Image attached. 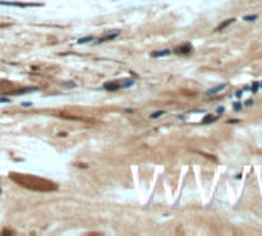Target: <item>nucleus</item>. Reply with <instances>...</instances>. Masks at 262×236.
I'll use <instances>...</instances> for the list:
<instances>
[{
    "label": "nucleus",
    "mask_w": 262,
    "mask_h": 236,
    "mask_svg": "<svg viewBox=\"0 0 262 236\" xmlns=\"http://www.w3.org/2000/svg\"><path fill=\"white\" fill-rule=\"evenodd\" d=\"M123 86V83H120V81H112V83H106L104 84V89H107V90H116V89H120Z\"/></svg>",
    "instance_id": "obj_1"
},
{
    "label": "nucleus",
    "mask_w": 262,
    "mask_h": 236,
    "mask_svg": "<svg viewBox=\"0 0 262 236\" xmlns=\"http://www.w3.org/2000/svg\"><path fill=\"white\" fill-rule=\"evenodd\" d=\"M176 52H179V54H189V52H192V46L190 45H186V46L176 48Z\"/></svg>",
    "instance_id": "obj_2"
},
{
    "label": "nucleus",
    "mask_w": 262,
    "mask_h": 236,
    "mask_svg": "<svg viewBox=\"0 0 262 236\" xmlns=\"http://www.w3.org/2000/svg\"><path fill=\"white\" fill-rule=\"evenodd\" d=\"M233 22H234L233 19H230V20H225V22H222V23H221V25L218 26V31H221V29H224V28H227V26H230V25H231Z\"/></svg>",
    "instance_id": "obj_3"
},
{
    "label": "nucleus",
    "mask_w": 262,
    "mask_h": 236,
    "mask_svg": "<svg viewBox=\"0 0 262 236\" xmlns=\"http://www.w3.org/2000/svg\"><path fill=\"white\" fill-rule=\"evenodd\" d=\"M169 54H170V51H167V49H166V51H160V52H153L152 55H153V57H163V55H169Z\"/></svg>",
    "instance_id": "obj_4"
},
{
    "label": "nucleus",
    "mask_w": 262,
    "mask_h": 236,
    "mask_svg": "<svg viewBox=\"0 0 262 236\" xmlns=\"http://www.w3.org/2000/svg\"><path fill=\"white\" fill-rule=\"evenodd\" d=\"M213 120H215V116H212V115H210V116H205V118H204L202 123H210V121H213Z\"/></svg>",
    "instance_id": "obj_5"
},
{
    "label": "nucleus",
    "mask_w": 262,
    "mask_h": 236,
    "mask_svg": "<svg viewBox=\"0 0 262 236\" xmlns=\"http://www.w3.org/2000/svg\"><path fill=\"white\" fill-rule=\"evenodd\" d=\"M163 113H164V112H161V110H160V112H155V113L152 115V118H158V116H161Z\"/></svg>",
    "instance_id": "obj_6"
},
{
    "label": "nucleus",
    "mask_w": 262,
    "mask_h": 236,
    "mask_svg": "<svg viewBox=\"0 0 262 236\" xmlns=\"http://www.w3.org/2000/svg\"><path fill=\"white\" fill-rule=\"evenodd\" d=\"M89 40H92V37H86V39H81V40H80V43H84V42H89Z\"/></svg>",
    "instance_id": "obj_7"
}]
</instances>
